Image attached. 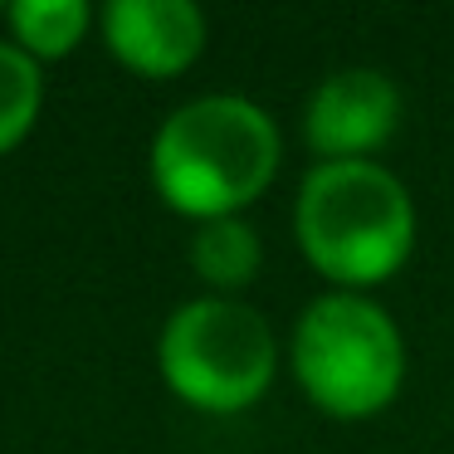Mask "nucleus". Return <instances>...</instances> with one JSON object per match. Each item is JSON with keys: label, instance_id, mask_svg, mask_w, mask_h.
<instances>
[{"label": "nucleus", "instance_id": "nucleus-1", "mask_svg": "<svg viewBox=\"0 0 454 454\" xmlns=\"http://www.w3.org/2000/svg\"><path fill=\"white\" fill-rule=\"evenodd\" d=\"M284 167V132L269 108L245 93H200L157 122L147 147V181L171 215H245Z\"/></svg>", "mask_w": 454, "mask_h": 454}, {"label": "nucleus", "instance_id": "nucleus-2", "mask_svg": "<svg viewBox=\"0 0 454 454\" xmlns=\"http://www.w3.org/2000/svg\"><path fill=\"white\" fill-rule=\"evenodd\" d=\"M415 235V196L381 161H313L298 181L294 245L337 294L391 284L411 264Z\"/></svg>", "mask_w": 454, "mask_h": 454}, {"label": "nucleus", "instance_id": "nucleus-3", "mask_svg": "<svg viewBox=\"0 0 454 454\" xmlns=\"http://www.w3.org/2000/svg\"><path fill=\"white\" fill-rule=\"evenodd\" d=\"M405 333L372 294H317L288 333V372L333 420H372L405 386Z\"/></svg>", "mask_w": 454, "mask_h": 454}, {"label": "nucleus", "instance_id": "nucleus-4", "mask_svg": "<svg viewBox=\"0 0 454 454\" xmlns=\"http://www.w3.org/2000/svg\"><path fill=\"white\" fill-rule=\"evenodd\" d=\"M157 372L181 405L200 415H245L278 376V337L245 298L200 294L167 313Z\"/></svg>", "mask_w": 454, "mask_h": 454}, {"label": "nucleus", "instance_id": "nucleus-5", "mask_svg": "<svg viewBox=\"0 0 454 454\" xmlns=\"http://www.w3.org/2000/svg\"><path fill=\"white\" fill-rule=\"evenodd\" d=\"M401 89L391 74L347 64L313 83L303 103V142L317 161H376L401 128Z\"/></svg>", "mask_w": 454, "mask_h": 454}, {"label": "nucleus", "instance_id": "nucleus-6", "mask_svg": "<svg viewBox=\"0 0 454 454\" xmlns=\"http://www.w3.org/2000/svg\"><path fill=\"white\" fill-rule=\"evenodd\" d=\"M108 54L137 79H181L210 44L196 0H108L98 11Z\"/></svg>", "mask_w": 454, "mask_h": 454}, {"label": "nucleus", "instance_id": "nucleus-7", "mask_svg": "<svg viewBox=\"0 0 454 454\" xmlns=\"http://www.w3.org/2000/svg\"><path fill=\"white\" fill-rule=\"evenodd\" d=\"M186 259H191V269H196V278L206 284V294L235 298V294H245V288L259 278L264 239H259V230L249 225L245 215L206 220V225L191 230Z\"/></svg>", "mask_w": 454, "mask_h": 454}, {"label": "nucleus", "instance_id": "nucleus-8", "mask_svg": "<svg viewBox=\"0 0 454 454\" xmlns=\"http://www.w3.org/2000/svg\"><path fill=\"white\" fill-rule=\"evenodd\" d=\"M0 25H5V40L44 69L54 59H69L98 30V11L89 0H11Z\"/></svg>", "mask_w": 454, "mask_h": 454}, {"label": "nucleus", "instance_id": "nucleus-9", "mask_svg": "<svg viewBox=\"0 0 454 454\" xmlns=\"http://www.w3.org/2000/svg\"><path fill=\"white\" fill-rule=\"evenodd\" d=\"M44 113V69L11 40H0V157H11Z\"/></svg>", "mask_w": 454, "mask_h": 454}, {"label": "nucleus", "instance_id": "nucleus-10", "mask_svg": "<svg viewBox=\"0 0 454 454\" xmlns=\"http://www.w3.org/2000/svg\"><path fill=\"white\" fill-rule=\"evenodd\" d=\"M0 20H5V5H0Z\"/></svg>", "mask_w": 454, "mask_h": 454}]
</instances>
